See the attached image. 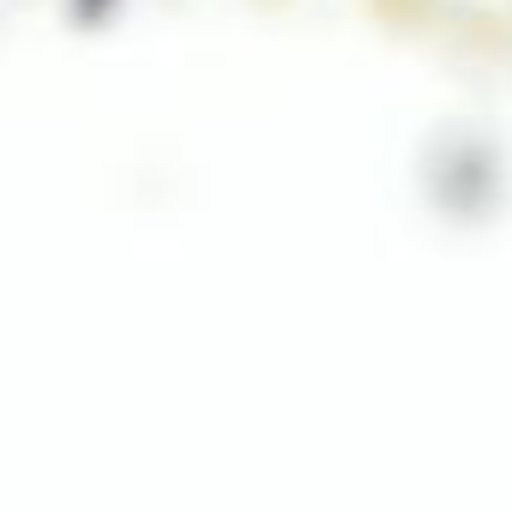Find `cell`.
Returning a JSON list of instances; mask_svg holds the SVG:
<instances>
[{
    "instance_id": "6da1fadb",
    "label": "cell",
    "mask_w": 512,
    "mask_h": 512,
    "mask_svg": "<svg viewBox=\"0 0 512 512\" xmlns=\"http://www.w3.org/2000/svg\"><path fill=\"white\" fill-rule=\"evenodd\" d=\"M121 13V0H67V19L79 25V31H97V25H109Z\"/></svg>"
}]
</instances>
